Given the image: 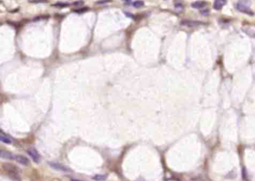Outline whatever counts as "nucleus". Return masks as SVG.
Wrapping results in <instances>:
<instances>
[{"label": "nucleus", "mask_w": 255, "mask_h": 181, "mask_svg": "<svg viewBox=\"0 0 255 181\" xmlns=\"http://www.w3.org/2000/svg\"><path fill=\"white\" fill-rule=\"evenodd\" d=\"M18 163L22 165V166H29L30 164L29 160L28 158H26L25 156H22V155H15V159Z\"/></svg>", "instance_id": "nucleus-5"}, {"label": "nucleus", "mask_w": 255, "mask_h": 181, "mask_svg": "<svg viewBox=\"0 0 255 181\" xmlns=\"http://www.w3.org/2000/svg\"><path fill=\"white\" fill-rule=\"evenodd\" d=\"M72 181H81V180H74V179H73Z\"/></svg>", "instance_id": "nucleus-18"}, {"label": "nucleus", "mask_w": 255, "mask_h": 181, "mask_svg": "<svg viewBox=\"0 0 255 181\" xmlns=\"http://www.w3.org/2000/svg\"><path fill=\"white\" fill-rule=\"evenodd\" d=\"M144 2L143 1H141V0H138V1H135L134 2L133 5V7L136 8V9H138V8H141L144 6Z\"/></svg>", "instance_id": "nucleus-12"}, {"label": "nucleus", "mask_w": 255, "mask_h": 181, "mask_svg": "<svg viewBox=\"0 0 255 181\" xmlns=\"http://www.w3.org/2000/svg\"><path fill=\"white\" fill-rule=\"evenodd\" d=\"M27 153H28V154L29 155L30 157L32 158V160L35 162H36V163L39 162L40 159H41V156H40V154L38 153V151H37L35 148H29L28 151H27Z\"/></svg>", "instance_id": "nucleus-4"}, {"label": "nucleus", "mask_w": 255, "mask_h": 181, "mask_svg": "<svg viewBox=\"0 0 255 181\" xmlns=\"http://www.w3.org/2000/svg\"><path fill=\"white\" fill-rule=\"evenodd\" d=\"M181 24L183 26H185L187 27L194 28V27H197L198 26L201 25V22L194 20H183L181 22Z\"/></svg>", "instance_id": "nucleus-6"}, {"label": "nucleus", "mask_w": 255, "mask_h": 181, "mask_svg": "<svg viewBox=\"0 0 255 181\" xmlns=\"http://www.w3.org/2000/svg\"><path fill=\"white\" fill-rule=\"evenodd\" d=\"M106 178H107V175H106V174H96V175L93 177V180L97 181L106 180Z\"/></svg>", "instance_id": "nucleus-11"}, {"label": "nucleus", "mask_w": 255, "mask_h": 181, "mask_svg": "<svg viewBox=\"0 0 255 181\" xmlns=\"http://www.w3.org/2000/svg\"><path fill=\"white\" fill-rule=\"evenodd\" d=\"M87 10H88V9H79V10H74V11L77 13H82V12H85V11H86Z\"/></svg>", "instance_id": "nucleus-16"}, {"label": "nucleus", "mask_w": 255, "mask_h": 181, "mask_svg": "<svg viewBox=\"0 0 255 181\" xmlns=\"http://www.w3.org/2000/svg\"><path fill=\"white\" fill-rule=\"evenodd\" d=\"M48 165L56 171H62V172H70L71 171L68 167L64 166L61 163L57 162H48Z\"/></svg>", "instance_id": "nucleus-3"}, {"label": "nucleus", "mask_w": 255, "mask_h": 181, "mask_svg": "<svg viewBox=\"0 0 255 181\" xmlns=\"http://www.w3.org/2000/svg\"><path fill=\"white\" fill-rule=\"evenodd\" d=\"M84 4V2L83 1H77V2H73V5L75 6H78V5H83Z\"/></svg>", "instance_id": "nucleus-15"}, {"label": "nucleus", "mask_w": 255, "mask_h": 181, "mask_svg": "<svg viewBox=\"0 0 255 181\" xmlns=\"http://www.w3.org/2000/svg\"><path fill=\"white\" fill-rule=\"evenodd\" d=\"M0 140H1V142H2L3 143L5 144H10L11 142V138H9L8 135H6L5 134L3 133L2 131L1 134H0Z\"/></svg>", "instance_id": "nucleus-10"}, {"label": "nucleus", "mask_w": 255, "mask_h": 181, "mask_svg": "<svg viewBox=\"0 0 255 181\" xmlns=\"http://www.w3.org/2000/svg\"><path fill=\"white\" fill-rule=\"evenodd\" d=\"M70 5H69V3H56V4L53 5V6H55V7H57V8H65V7H68V6Z\"/></svg>", "instance_id": "nucleus-13"}, {"label": "nucleus", "mask_w": 255, "mask_h": 181, "mask_svg": "<svg viewBox=\"0 0 255 181\" xmlns=\"http://www.w3.org/2000/svg\"><path fill=\"white\" fill-rule=\"evenodd\" d=\"M109 2H112V0H100L96 2L97 5H105Z\"/></svg>", "instance_id": "nucleus-14"}, {"label": "nucleus", "mask_w": 255, "mask_h": 181, "mask_svg": "<svg viewBox=\"0 0 255 181\" xmlns=\"http://www.w3.org/2000/svg\"><path fill=\"white\" fill-rule=\"evenodd\" d=\"M250 0H240L236 4V9L240 12L245 13L248 15H254V12L250 9Z\"/></svg>", "instance_id": "nucleus-1"}, {"label": "nucleus", "mask_w": 255, "mask_h": 181, "mask_svg": "<svg viewBox=\"0 0 255 181\" xmlns=\"http://www.w3.org/2000/svg\"><path fill=\"white\" fill-rule=\"evenodd\" d=\"M0 156H1V158L5 159H10V160H14L15 159V155L12 154L10 152L2 151L1 153H0Z\"/></svg>", "instance_id": "nucleus-8"}, {"label": "nucleus", "mask_w": 255, "mask_h": 181, "mask_svg": "<svg viewBox=\"0 0 255 181\" xmlns=\"http://www.w3.org/2000/svg\"><path fill=\"white\" fill-rule=\"evenodd\" d=\"M206 5V2L204 1H196L192 3V7L194 9H201Z\"/></svg>", "instance_id": "nucleus-9"}, {"label": "nucleus", "mask_w": 255, "mask_h": 181, "mask_svg": "<svg viewBox=\"0 0 255 181\" xmlns=\"http://www.w3.org/2000/svg\"><path fill=\"white\" fill-rule=\"evenodd\" d=\"M227 3V0H215L213 8L216 10H221Z\"/></svg>", "instance_id": "nucleus-7"}, {"label": "nucleus", "mask_w": 255, "mask_h": 181, "mask_svg": "<svg viewBox=\"0 0 255 181\" xmlns=\"http://www.w3.org/2000/svg\"><path fill=\"white\" fill-rule=\"evenodd\" d=\"M123 1H125V2H130V1H131V0H123Z\"/></svg>", "instance_id": "nucleus-17"}, {"label": "nucleus", "mask_w": 255, "mask_h": 181, "mask_svg": "<svg viewBox=\"0 0 255 181\" xmlns=\"http://www.w3.org/2000/svg\"><path fill=\"white\" fill-rule=\"evenodd\" d=\"M3 168L8 171L11 177H13V178H16L17 180H20V178H19V169L16 166H12L9 163H5V164L3 165Z\"/></svg>", "instance_id": "nucleus-2"}]
</instances>
